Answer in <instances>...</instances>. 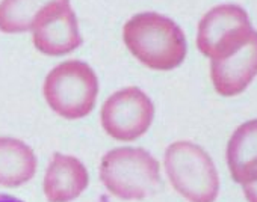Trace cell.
<instances>
[{
    "label": "cell",
    "mask_w": 257,
    "mask_h": 202,
    "mask_svg": "<svg viewBox=\"0 0 257 202\" xmlns=\"http://www.w3.org/2000/svg\"><path fill=\"white\" fill-rule=\"evenodd\" d=\"M31 30L35 48L47 56L68 54L82 44L77 18L68 2H55L43 8Z\"/></svg>",
    "instance_id": "7"
},
{
    "label": "cell",
    "mask_w": 257,
    "mask_h": 202,
    "mask_svg": "<svg viewBox=\"0 0 257 202\" xmlns=\"http://www.w3.org/2000/svg\"><path fill=\"white\" fill-rule=\"evenodd\" d=\"M257 76V30L236 52L210 60V80L222 96L242 94Z\"/></svg>",
    "instance_id": "8"
},
{
    "label": "cell",
    "mask_w": 257,
    "mask_h": 202,
    "mask_svg": "<svg viewBox=\"0 0 257 202\" xmlns=\"http://www.w3.org/2000/svg\"><path fill=\"white\" fill-rule=\"evenodd\" d=\"M122 41L143 65L156 71L180 66L188 52L180 26L158 12L134 16L122 28Z\"/></svg>",
    "instance_id": "1"
},
{
    "label": "cell",
    "mask_w": 257,
    "mask_h": 202,
    "mask_svg": "<svg viewBox=\"0 0 257 202\" xmlns=\"http://www.w3.org/2000/svg\"><path fill=\"white\" fill-rule=\"evenodd\" d=\"M242 188H243V194L248 202H257V181L243 184Z\"/></svg>",
    "instance_id": "13"
},
{
    "label": "cell",
    "mask_w": 257,
    "mask_h": 202,
    "mask_svg": "<svg viewBox=\"0 0 257 202\" xmlns=\"http://www.w3.org/2000/svg\"><path fill=\"white\" fill-rule=\"evenodd\" d=\"M88 182V170L79 158L55 152L47 166L43 188L49 202H71L86 190Z\"/></svg>",
    "instance_id": "9"
},
{
    "label": "cell",
    "mask_w": 257,
    "mask_h": 202,
    "mask_svg": "<svg viewBox=\"0 0 257 202\" xmlns=\"http://www.w3.org/2000/svg\"><path fill=\"white\" fill-rule=\"evenodd\" d=\"M165 172L173 188L189 202H215L219 175L204 148L189 140L171 144L164 157Z\"/></svg>",
    "instance_id": "3"
},
{
    "label": "cell",
    "mask_w": 257,
    "mask_h": 202,
    "mask_svg": "<svg viewBox=\"0 0 257 202\" xmlns=\"http://www.w3.org/2000/svg\"><path fill=\"white\" fill-rule=\"evenodd\" d=\"M43 94L55 114L65 120H80L95 108L98 78L88 64L65 60L47 74Z\"/></svg>",
    "instance_id": "4"
},
{
    "label": "cell",
    "mask_w": 257,
    "mask_h": 202,
    "mask_svg": "<svg viewBox=\"0 0 257 202\" xmlns=\"http://www.w3.org/2000/svg\"><path fill=\"white\" fill-rule=\"evenodd\" d=\"M254 32L243 8L233 4L218 5L198 23L197 48L210 60H216L240 48Z\"/></svg>",
    "instance_id": "5"
},
{
    "label": "cell",
    "mask_w": 257,
    "mask_h": 202,
    "mask_svg": "<svg viewBox=\"0 0 257 202\" xmlns=\"http://www.w3.org/2000/svg\"><path fill=\"white\" fill-rule=\"evenodd\" d=\"M100 120L112 139L132 142L149 132L155 120V104L140 88H124L107 96Z\"/></svg>",
    "instance_id": "6"
},
{
    "label": "cell",
    "mask_w": 257,
    "mask_h": 202,
    "mask_svg": "<svg viewBox=\"0 0 257 202\" xmlns=\"http://www.w3.org/2000/svg\"><path fill=\"white\" fill-rule=\"evenodd\" d=\"M37 172L34 150L20 139L0 138V186L20 187Z\"/></svg>",
    "instance_id": "11"
},
{
    "label": "cell",
    "mask_w": 257,
    "mask_h": 202,
    "mask_svg": "<svg viewBox=\"0 0 257 202\" xmlns=\"http://www.w3.org/2000/svg\"><path fill=\"white\" fill-rule=\"evenodd\" d=\"M0 202H23L19 198L13 196V194H7V193H0Z\"/></svg>",
    "instance_id": "14"
},
{
    "label": "cell",
    "mask_w": 257,
    "mask_h": 202,
    "mask_svg": "<svg viewBox=\"0 0 257 202\" xmlns=\"http://www.w3.org/2000/svg\"><path fill=\"white\" fill-rule=\"evenodd\" d=\"M55 2L70 0H2L0 2V32L23 34L32 29L40 11Z\"/></svg>",
    "instance_id": "12"
},
{
    "label": "cell",
    "mask_w": 257,
    "mask_h": 202,
    "mask_svg": "<svg viewBox=\"0 0 257 202\" xmlns=\"http://www.w3.org/2000/svg\"><path fill=\"white\" fill-rule=\"evenodd\" d=\"M100 180L112 196L121 200H140L159 186L161 166L143 148H115L101 158Z\"/></svg>",
    "instance_id": "2"
},
{
    "label": "cell",
    "mask_w": 257,
    "mask_h": 202,
    "mask_svg": "<svg viewBox=\"0 0 257 202\" xmlns=\"http://www.w3.org/2000/svg\"><path fill=\"white\" fill-rule=\"evenodd\" d=\"M227 164L234 182L257 181V120L239 126L227 144Z\"/></svg>",
    "instance_id": "10"
}]
</instances>
